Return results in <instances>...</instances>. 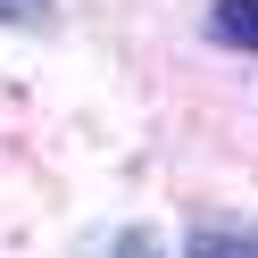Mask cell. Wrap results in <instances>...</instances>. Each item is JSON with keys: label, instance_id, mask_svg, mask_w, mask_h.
<instances>
[{"label": "cell", "instance_id": "cell-4", "mask_svg": "<svg viewBox=\"0 0 258 258\" xmlns=\"http://www.w3.org/2000/svg\"><path fill=\"white\" fill-rule=\"evenodd\" d=\"M108 258H167V241L150 233V225H134V233H117V250Z\"/></svg>", "mask_w": 258, "mask_h": 258}, {"label": "cell", "instance_id": "cell-3", "mask_svg": "<svg viewBox=\"0 0 258 258\" xmlns=\"http://www.w3.org/2000/svg\"><path fill=\"white\" fill-rule=\"evenodd\" d=\"M0 25H17V34H42V25H50V0H0Z\"/></svg>", "mask_w": 258, "mask_h": 258}, {"label": "cell", "instance_id": "cell-1", "mask_svg": "<svg viewBox=\"0 0 258 258\" xmlns=\"http://www.w3.org/2000/svg\"><path fill=\"white\" fill-rule=\"evenodd\" d=\"M208 34H217V42H241V50H258V0H217Z\"/></svg>", "mask_w": 258, "mask_h": 258}, {"label": "cell", "instance_id": "cell-2", "mask_svg": "<svg viewBox=\"0 0 258 258\" xmlns=\"http://www.w3.org/2000/svg\"><path fill=\"white\" fill-rule=\"evenodd\" d=\"M191 258H258V233H200Z\"/></svg>", "mask_w": 258, "mask_h": 258}]
</instances>
